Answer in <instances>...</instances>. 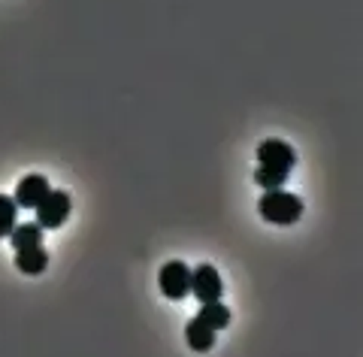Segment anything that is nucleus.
<instances>
[{
    "mask_svg": "<svg viewBox=\"0 0 363 357\" xmlns=\"http://www.w3.org/2000/svg\"><path fill=\"white\" fill-rule=\"evenodd\" d=\"M18 224V206L9 194H0V239H6L13 234V227Z\"/></svg>",
    "mask_w": 363,
    "mask_h": 357,
    "instance_id": "11",
    "label": "nucleus"
},
{
    "mask_svg": "<svg viewBox=\"0 0 363 357\" xmlns=\"http://www.w3.org/2000/svg\"><path fill=\"white\" fill-rule=\"evenodd\" d=\"M49 194V179L40 176V172H30V176H25L18 182L16 188V206L18 209H37V203Z\"/></svg>",
    "mask_w": 363,
    "mask_h": 357,
    "instance_id": "6",
    "label": "nucleus"
},
{
    "mask_svg": "<svg viewBox=\"0 0 363 357\" xmlns=\"http://www.w3.org/2000/svg\"><path fill=\"white\" fill-rule=\"evenodd\" d=\"M9 239H13V248H30V246H43V227L33 221V224H16L13 234H9Z\"/></svg>",
    "mask_w": 363,
    "mask_h": 357,
    "instance_id": "10",
    "label": "nucleus"
},
{
    "mask_svg": "<svg viewBox=\"0 0 363 357\" xmlns=\"http://www.w3.org/2000/svg\"><path fill=\"white\" fill-rule=\"evenodd\" d=\"M288 176H291V172L288 170H281V167H267V164H260L257 170H255V182H257V185L260 188H281V185H285V182H288Z\"/></svg>",
    "mask_w": 363,
    "mask_h": 357,
    "instance_id": "12",
    "label": "nucleus"
},
{
    "mask_svg": "<svg viewBox=\"0 0 363 357\" xmlns=\"http://www.w3.org/2000/svg\"><path fill=\"white\" fill-rule=\"evenodd\" d=\"M257 212L269 224L288 227V224H297L303 218V200L297 194H288L281 188H267L264 197L257 200Z\"/></svg>",
    "mask_w": 363,
    "mask_h": 357,
    "instance_id": "1",
    "label": "nucleus"
},
{
    "mask_svg": "<svg viewBox=\"0 0 363 357\" xmlns=\"http://www.w3.org/2000/svg\"><path fill=\"white\" fill-rule=\"evenodd\" d=\"M215 333L218 330H212L209 324H203L200 318L194 321H188V330H185V336H188V345L194 348L197 354H206L215 348Z\"/></svg>",
    "mask_w": 363,
    "mask_h": 357,
    "instance_id": "8",
    "label": "nucleus"
},
{
    "mask_svg": "<svg viewBox=\"0 0 363 357\" xmlns=\"http://www.w3.org/2000/svg\"><path fill=\"white\" fill-rule=\"evenodd\" d=\"M197 318L203 324H209L212 330H224L230 327V309H227L221 300H212V303H200V312Z\"/></svg>",
    "mask_w": 363,
    "mask_h": 357,
    "instance_id": "9",
    "label": "nucleus"
},
{
    "mask_svg": "<svg viewBox=\"0 0 363 357\" xmlns=\"http://www.w3.org/2000/svg\"><path fill=\"white\" fill-rule=\"evenodd\" d=\"M191 294H194L200 303L221 300L224 282H221V275H218V270H215L212 263H200L197 270H191Z\"/></svg>",
    "mask_w": 363,
    "mask_h": 357,
    "instance_id": "3",
    "label": "nucleus"
},
{
    "mask_svg": "<svg viewBox=\"0 0 363 357\" xmlns=\"http://www.w3.org/2000/svg\"><path fill=\"white\" fill-rule=\"evenodd\" d=\"M16 267H18V273H25V275H40V273H45V267H49V255H45L43 246L18 248L16 251Z\"/></svg>",
    "mask_w": 363,
    "mask_h": 357,
    "instance_id": "7",
    "label": "nucleus"
},
{
    "mask_svg": "<svg viewBox=\"0 0 363 357\" xmlns=\"http://www.w3.org/2000/svg\"><path fill=\"white\" fill-rule=\"evenodd\" d=\"M70 209H73V203H70V194L67 191H52L37 203V224L43 230H58L67 218H70Z\"/></svg>",
    "mask_w": 363,
    "mask_h": 357,
    "instance_id": "2",
    "label": "nucleus"
},
{
    "mask_svg": "<svg viewBox=\"0 0 363 357\" xmlns=\"http://www.w3.org/2000/svg\"><path fill=\"white\" fill-rule=\"evenodd\" d=\"M161 291L167 300H185L191 294V270L182 260H169L161 267Z\"/></svg>",
    "mask_w": 363,
    "mask_h": 357,
    "instance_id": "4",
    "label": "nucleus"
},
{
    "mask_svg": "<svg viewBox=\"0 0 363 357\" xmlns=\"http://www.w3.org/2000/svg\"><path fill=\"white\" fill-rule=\"evenodd\" d=\"M257 164H267V167H281V170H294L297 164V152L285 143V140H264L257 145Z\"/></svg>",
    "mask_w": 363,
    "mask_h": 357,
    "instance_id": "5",
    "label": "nucleus"
}]
</instances>
